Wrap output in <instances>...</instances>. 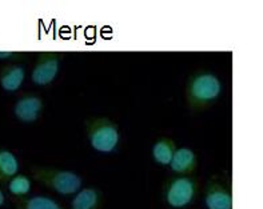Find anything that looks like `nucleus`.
Instances as JSON below:
<instances>
[{"mask_svg": "<svg viewBox=\"0 0 263 209\" xmlns=\"http://www.w3.org/2000/svg\"><path fill=\"white\" fill-rule=\"evenodd\" d=\"M222 81L219 77L207 70L193 72L186 83V101L193 112H200L217 103L222 93Z\"/></svg>", "mask_w": 263, "mask_h": 209, "instance_id": "f257e3e1", "label": "nucleus"}, {"mask_svg": "<svg viewBox=\"0 0 263 209\" xmlns=\"http://www.w3.org/2000/svg\"><path fill=\"white\" fill-rule=\"evenodd\" d=\"M87 140L93 150L111 153L119 144L120 132L117 121L107 116H88L84 120Z\"/></svg>", "mask_w": 263, "mask_h": 209, "instance_id": "f03ea898", "label": "nucleus"}, {"mask_svg": "<svg viewBox=\"0 0 263 209\" xmlns=\"http://www.w3.org/2000/svg\"><path fill=\"white\" fill-rule=\"evenodd\" d=\"M31 172L35 181L63 196L77 193L83 183L80 175L57 166L33 165Z\"/></svg>", "mask_w": 263, "mask_h": 209, "instance_id": "7ed1b4c3", "label": "nucleus"}, {"mask_svg": "<svg viewBox=\"0 0 263 209\" xmlns=\"http://www.w3.org/2000/svg\"><path fill=\"white\" fill-rule=\"evenodd\" d=\"M199 188V180L195 176L177 175L168 177L163 184V199L171 208H184L197 199Z\"/></svg>", "mask_w": 263, "mask_h": 209, "instance_id": "20e7f679", "label": "nucleus"}, {"mask_svg": "<svg viewBox=\"0 0 263 209\" xmlns=\"http://www.w3.org/2000/svg\"><path fill=\"white\" fill-rule=\"evenodd\" d=\"M63 59V53L60 52H40L33 64L31 80L37 87H46L52 84L57 79L60 70V63Z\"/></svg>", "mask_w": 263, "mask_h": 209, "instance_id": "39448f33", "label": "nucleus"}, {"mask_svg": "<svg viewBox=\"0 0 263 209\" xmlns=\"http://www.w3.org/2000/svg\"><path fill=\"white\" fill-rule=\"evenodd\" d=\"M203 201L207 209H233L230 185L218 176H213L204 185Z\"/></svg>", "mask_w": 263, "mask_h": 209, "instance_id": "423d86ee", "label": "nucleus"}, {"mask_svg": "<svg viewBox=\"0 0 263 209\" xmlns=\"http://www.w3.org/2000/svg\"><path fill=\"white\" fill-rule=\"evenodd\" d=\"M43 112V100L36 95H24L16 101L13 107V113L19 121L24 124L35 123Z\"/></svg>", "mask_w": 263, "mask_h": 209, "instance_id": "0eeeda50", "label": "nucleus"}, {"mask_svg": "<svg viewBox=\"0 0 263 209\" xmlns=\"http://www.w3.org/2000/svg\"><path fill=\"white\" fill-rule=\"evenodd\" d=\"M198 155L191 148H178L174 153L170 168L175 175L182 176H194L198 171Z\"/></svg>", "mask_w": 263, "mask_h": 209, "instance_id": "6e6552de", "label": "nucleus"}, {"mask_svg": "<svg viewBox=\"0 0 263 209\" xmlns=\"http://www.w3.org/2000/svg\"><path fill=\"white\" fill-rule=\"evenodd\" d=\"M103 203V192L97 186H88L78 191L71 201V209H102Z\"/></svg>", "mask_w": 263, "mask_h": 209, "instance_id": "1a4fd4ad", "label": "nucleus"}, {"mask_svg": "<svg viewBox=\"0 0 263 209\" xmlns=\"http://www.w3.org/2000/svg\"><path fill=\"white\" fill-rule=\"evenodd\" d=\"M26 71L19 64H8L0 70V87L7 92H15L22 87Z\"/></svg>", "mask_w": 263, "mask_h": 209, "instance_id": "9d476101", "label": "nucleus"}, {"mask_svg": "<svg viewBox=\"0 0 263 209\" xmlns=\"http://www.w3.org/2000/svg\"><path fill=\"white\" fill-rule=\"evenodd\" d=\"M178 150L177 141L170 136L160 137L153 145V159L160 165H170L174 153Z\"/></svg>", "mask_w": 263, "mask_h": 209, "instance_id": "9b49d317", "label": "nucleus"}, {"mask_svg": "<svg viewBox=\"0 0 263 209\" xmlns=\"http://www.w3.org/2000/svg\"><path fill=\"white\" fill-rule=\"evenodd\" d=\"M13 205L16 209H64L55 200L46 196L13 197Z\"/></svg>", "mask_w": 263, "mask_h": 209, "instance_id": "f8f14e48", "label": "nucleus"}, {"mask_svg": "<svg viewBox=\"0 0 263 209\" xmlns=\"http://www.w3.org/2000/svg\"><path fill=\"white\" fill-rule=\"evenodd\" d=\"M19 171L16 156L11 151L0 150V183L7 184Z\"/></svg>", "mask_w": 263, "mask_h": 209, "instance_id": "ddd939ff", "label": "nucleus"}, {"mask_svg": "<svg viewBox=\"0 0 263 209\" xmlns=\"http://www.w3.org/2000/svg\"><path fill=\"white\" fill-rule=\"evenodd\" d=\"M7 184L13 197H26L31 191V180L26 175H15Z\"/></svg>", "mask_w": 263, "mask_h": 209, "instance_id": "4468645a", "label": "nucleus"}, {"mask_svg": "<svg viewBox=\"0 0 263 209\" xmlns=\"http://www.w3.org/2000/svg\"><path fill=\"white\" fill-rule=\"evenodd\" d=\"M28 57V53L19 52V51H0V60H15L22 61Z\"/></svg>", "mask_w": 263, "mask_h": 209, "instance_id": "2eb2a0df", "label": "nucleus"}, {"mask_svg": "<svg viewBox=\"0 0 263 209\" xmlns=\"http://www.w3.org/2000/svg\"><path fill=\"white\" fill-rule=\"evenodd\" d=\"M4 204V193H3V191L0 190V206L3 205Z\"/></svg>", "mask_w": 263, "mask_h": 209, "instance_id": "dca6fc26", "label": "nucleus"}]
</instances>
